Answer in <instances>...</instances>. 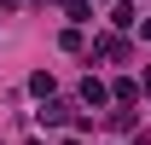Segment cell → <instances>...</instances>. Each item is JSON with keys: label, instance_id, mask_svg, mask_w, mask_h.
Masks as SVG:
<instances>
[{"label": "cell", "instance_id": "obj_13", "mask_svg": "<svg viewBox=\"0 0 151 145\" xmlns=\"http://www.w3.org/2000/svg\"><path fill=\"white\" fill-rule=\"evenodd\" d=\"M139 93H151V70H145V75H139Z\"/></svg>", "mask_w": 151, "mask_h": 145}, {"label": "cell", "instance_id": "obj_5", "mask_svg": "<svg viewBox=\"0 0 151 145\" xmlns=\"http://www.w3.org/2000/svg\"><path fill=\"white\" fill-rule=\"evenodd\" d=\"M29 93H35V99H52V93H58L52 70H35V75H29Z\"/></svg>", "mask_w": 151, "mask_h": 145}, {"label": "cell", "instance_id": "obj_10", "mask_svg": "<svg viewBox=\"0 0 151 145\" xmlns=\"http://www.w3.org/2000/svg\"><path fill=\"white\" fill-rule=\"evenodd\" d=\"M128 145H151V134H139V128H134V134H128Z\"/></svg>", "mask_w": 151, "mask_h": 145}, {"label": "cell", "instance_id": "obj_7", "mask_svg": "<svg viewBox=\"0 0 151 145\" xmlns=\"http://www.w3.org/2000/svg\"><path fill=\"white\" fill-rule=\"evenodd\" d=\"M111 99H116V105H134V99H139V81H134V75H122V81L111 87Z\"/></svg>", "mask_w": 151, "mask_h": 145}, {"label": "cell", "instance_id": "obj_4", "mask_svg": "<svg viewBox=\"0 0 151 145\" xmlns=\"http://www.w3.org/2000/svg\"><path fill=\"white\" fill-rule=\"evenodd\" d=\"M139 12H134V0H111V29H134Z\"/></svg>", "mask_w": 151, "mask_h": 145}, {"label": "cell", "instance_id": "obj_1", "mask_svg": "<svg viewBox=\"0 0 151 145\" xmlns=\"http://www.w3.org/2000/svg\"><path fill=\"white\" fill-rule=\"evenodd\" d=\"M70 122H76V105H70V99H58V93L41 99V128H70Z\"/></svg>", "mask_w": 151, "mask_h": 145}, {"label": "cell", "instance_id": "obj_11", "mask_svg": "<svg viewBox=\"0 0 151 145\" xmlns=\"http://www.w3.org/2000/svg\"><path fill=\"white\" fill-rule=\"evenodd\" d=\"M134 29H139V35H145V41H151V18H139V23H134Z\"/></svg>", "mask_w": 151, "mask_h": 145}, {"label": "cell", "instance_id": "obj_14", "mask_svg": "<svg viewBox=\"0 0 151 145\" xmlns=\"http://www.w3.org/2000/svg\"><path fill=\"white\" fill-rule=\"evenodd\" d=\"M58 145H81V139H76V134H70V139H58Z\"/></svg>", "mask_w": 151, "mask_h": 145}, {"label": "cell", "instance_id": "obj_15", "mask_svg": "<svg viewBox=\"0 0 151 145\" xmlns=\"http://www.w3.org/2000/svg\"><path fill=\"white\" fill-rule=\"evenodd\" d=\"M93 6H111V0H93Z\"/></svg>", "mask_w": 151, "mask_h": 145}, {"label": "cell", "instance_id": "obj_6", "mask_svg": "<svg viewBox=\"0 0 151 145\" xmlns=\"http://www.w3.org/2000/svg\"><path fill=\"white\" fill-rule=\"evenodd\" d=\"M64 18L70 23H93V0H64Z\"/></svg>", "mask_w": 151, "mask_h": 145}, {"label": "cell", "instance_id": "obj_9", "mask_svg": "<svg viewBox=\"0 0 151 145\" xmlns=\"http://www.w3.org/2000/svg\"><path fill=\"white\" fill-rule=\"evenodd\" d=\"M58 47H64V52H81V47H87V41H81V23H70V29L58 35Z\"/></svg>", "mask_w": 151, "mask_h": 145}, {"label": "cell", "instance_id": "obj_8", "mask_svg": "<svg viewBox=\"0 0 151 145\" xmlns=\"http://www.w3.org/2000/svg\"><path fill=\"white\" fill-rule=\"evenodd\" d=\"M105 122H111V128H116V134H134V128H139V116H134V110H128V105H122V110H111V116H105Z\"/></svg>", "mask_w": 151, "mask_h": 145}, {"label": "cell", "instance_id": "obj_3", "mask_svg": "<svg viewBox=\"0 0 151 145\" xmlns=\"http://www.w3.org/2000/svg\"><path fill=\"white\" fill-rule=\"evenodd\" d=\"M81 105H111V87H105V81H99V75H87V81H81Z\"/></svg>", "mask_w": 151, "mask_h": 145}, {"label": "cell", "instance_id": "obj_2", "mask_svg": "<svg viewBox=\"0 0 151 145\" xmlns=\"http://www.w3.org/2000/svg\"><path fill=\"white\" fill-rule=\"evenodd\" d=\"M93 58H111V64H122V58H128V41H122V35H99V41H93Z\"/></svg>", "mask_w": 151, "mask_h": 145}, {"label": "cell", "instance_id": "obj_12", "mask_svg": "<svg viewBox=\"0 0 151 145\" xmlns=\"http://www.w3.org/2000/svg\"><path fill=\"white\" fill-rule=\"evenodd\" d=\"M18 6H23V0H0V12H18Z\"/></svg>", "mask_w": 151, "mask_h": 145}, {"label": "cell", "instance_id": "obj_16", "mask_svg": "<svg viewBox=\"0 0 151 145\" xmlns=\"http://www.w3.org/2000/svg\"><path fill=\"white\" fill-rule=\"evenodd\" d=\"M29 145H41V139H29Z\"/></svg>", "mask_w": 151, "mask_h": 145}]
</instances>
